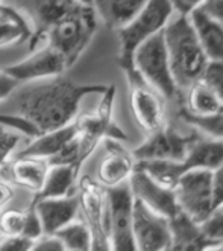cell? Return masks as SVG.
<instances>
[{"mask_svg": "<svg viewBox=\"0 0 223 251\" xmlns=\"http://www.w3.org/2000/svg\"><path fill=\"white\" fill-rule=\"evenodd\" d=\"M110 85L76 84L64 75L22 82L0 102V113L20 117L38 134L61 128L76 119L81 102L90 95H102Z\"/></svg>", "mask_w": 223, "mask_h": 251, "instance_id": "6da1fadb", "label": "cell"}, {"mask_svg": "<svg viewBox=\"0 0 223 251\" xmlns=\"http://www.w3.org/2000/svg\"><path fill=\"white\" fill-rule=\"evenodd\" d=\"M162 38H164L173 79L182 93L193 82L202 78V73L210 61L205 56L187 16L173 14L162 31Z\"/></svg>", "mask_w": 223, "mask_h": 251, "instance_id": "7a4b0ae2", "label": "cell"}, {"mask_svg": "<svg viewBox=\"0 0 223 251\" xmlns=\"http://www.w3.org/2000/svg\"><path fill=\"white\" fill-rule=\"evenodd\" d=\"M97 27L99 19L93 6L82 3L49 29L43 44H49L61 53L70 69L91 43Z\"/></svg>", "mask_w": 223, "mask_h": 251, "instance_id": "3957f363", "label": "cell"}, {"mask_svg": "<svg viewBox=\"0 0 223 251\" xmlns=\"http://www.w3.org/2000/svg\"><path fill=\"white\" fill-rule=\"evenodd\" d=\"M173 8L169 0H149L147 5L126 26L117 31L118 56L117 61L122 70L129 69L132 55L140 44L151 37L161 34L173 16Z\"/></svg>", "mask_w": 223, "mask_h": 251, "instance_id": "277c9868", "label": "cell"}, {"mask_svg": "<svg viewBox=\"0 0 223 251\" xmlns=\"http://www.w3.org/2000/svg\"><path fill=\"white\" fill-rule=\"evenodd\" d=\"M131 67L166 100H173L181 95L173 79L162 32L140 44L132 55Z\"/></svg>", "mask_w": 223, "mask_h": 251, "instance_id": "5b68a950", "label": "cell"}, {"mask_svg": "<svg viewBox=\"0 0 223 251\" xmlns=\"http://www.w3.org/2000/svg\"><path fill=\"white\" fill-rule=\"evenodd\" d=\"M115 88L110 85L105 93H102V100L94 113L76 116V140H78V155L81 166L91 157V154L100 146L102 140L111 137L117 140H125V132L118 128L112 119Z\"/></svg>", "mask_w": 223, "mask_h": 251, "instance_id": "8992f818", "label": "cell"}, {"mask_svg": "<svg viewBox=\"0 0 223 251\" xmlns=\"http://www.w3.org/2000/svg\"><path fill=\"white\" fill-rule=\"evenodd\" d=\"M3 5H8L19 12L27 23L31 29V38L27 40L29 52H31L41 46L44 35L53 25L82 5V2L79 0H3Z\"/></svg>", "mask_w": 223, "mask_h": 251, "instance_id": "52a82bcc", "label": "cell"}, {"mask_svg": "<svg viewBox=\"0 0 223 251\" xmlns=\"http://www.w3.org/2000/svg\"><path fill=\"white\" fill-rule=\"evenodd\" d=\"M78 200L82 221L91 234V251H111L108 236L107 189L90 175H84L78 184Z\"/></svg>", "mask_w": 223, "mask_h": 251, "instance_id": "ba28073f", "label": "cell"}, {"mask_svg": "<svg viewBox=\"0 0 223 251\" xmlns=\"http://www.w3.org/2000/svg\"><path fill=\"white\" fill-rule=\"evenodd\" d=\"M123 72L129 85L131 110L137 125L146 134H151V132L167 126V100L147 82H144L132 67L125 69Z\"/></svg>", "mask_w": 223, "mask_h": 251, "instance_id": "9c48e42d", "label": "cell"}, {"mask_svg": "<svg viewBox=\"0 0 223 251\" xmlns=\"http://www.w3.org/2000/svg\"><path fill=\"white\" fill-rule=\"evenodd\" d=\"M134 195L129 181L107 189L108 236L111 251H137L132 228Z\"/></svg>", "mask_w": 223, "mask_h": 251, "instance_id": "30bf717a", "label": "cell"}, {"mask_svg": "<svg viewBox=\"0 0 223 251\" xmlns=\"http://www.w3.org/2000/svg\"><path fill=\"white\" fill-rule=\"evenodd\" d=\"M173 190L179 209L198 224L214 210L211 171L193 169L184 172Z\"/></svg>", "mask_w": 223, "mask_h": 251, "instance_id": "8fae6325", "label": "cell"}, {"mask_svg": "<svg viewBox=\"0 0 223 251\" xmlns=\"http://www.w3.org/2000/svg\"><path fill=\"white\" fill-rule=\"evenodd\" d=\"M198 136L196 131L193 134H184L176 131L173 126L167 125L155 132L147 134L146 140L132 151L137 161H151V160H172L182 161L188 146Z\"/></svg>", "mask_w": 223, "mask_h": 251, "instance_id": "7c38bea8", "label": "cell"}, {"mask_svg": "<svg viewBox=\"0 0 223 251\" xmlns=\"http://www.w3.org/2000/svg\"><path fill=\"white\" fill-rule=\"evenodd\" d=\"M132 228L137 251H167L170 247L169 219L152 212L134 198Z\"/></svg>", "mask_w": 223, "mask_h": 251, "instance_id": "4fadbf2b", "label": "cell"}, {"mask_svg": "<svg viewBox=\"0 0 223 251\" xmlns=\"http://www.w3.org/2000/svg\"><path fill=\"white\" fill-rule=\"evenodd\" d=\"M100 146L103 148V154L97 163L96 181L105 189L128 183L137 168V160L132 151L126 150L120 140L111 137L103 139Z\"/></svg>", "mask_w": 223, "mask_h": 251, "instance_id": "5bb4252c", "label": "cell"}, {"mask_svg": "<svg viewBox=\"0 0 223 251\" xmlns=\"http://www.w3.org/2000/svg\"><path fill=\"white\" fill-rule=\"evenodd\" d=\"M5 70L20 82H27L64 75L68 70V66L64 56L58 50L49 44H41L29 52V55L22 61L6 66Z\"/></svg>", "mask_w": 223, "mask_h": 251, "instance_id": "9a60e30c", "label": "cell"}, {"mask_svg": "<svg viewBox=\"0 0 223 251\" xmlns=\"http://www.w3.org/2000/svg\"><path fill=\"white\" fill-rule=\"evenodd\" d=\"M129 187L134 198L141 201L152 212L167 219L181 210L175 197V190L159 184L138 166L131 175Z\"/></svg>", "mask_w": 223, "mask_h": 251, "instance_id": "2e32d148", "label": "cell"}, {"mask_svg": "<svg viewBox=\"0 0 223 251\" xmlns=\"http://www.w3.org/2000/svg\"><path fill=\"white\" fill-rule=\"evenodd\" d=\"M34 210L40 218L43 234L53 236L71 221L76 219L79 213L78 195H67L61 198H37Z\"/></svg>", "mask_w": 223, "mask_h": 251, "instance_id": "e0dca14e", "label": "cell"}, {"mask_svg": "<svg viewBox=\"0 0 223 251\" xmlns=\"http://www.w3.org/2000/svg\"><path fill=\"white\" fill-rule=\"evenodd\" d=\"M49 168L50 165L46 158L14 155L12 160L0 168L3 169V172L0 171V178L38 194L44 184V180H46Z\"/></svg>", "mask_w": 223, "mask_h": 251, "instance_id": "ac0fdd59", "label": "cell"}, {"mask_svg": "<svg viewBox=\"0 0 223 251\" xmlns=\"http://www.w3.org/2000/svg\"><path fill=\"white\" fill-rule=\"evenodd\" d=\"M188 19L208 61L223 63V22L203 8L191 12Z\"/></svg>", "mask_w": 223, "mask_h": 251, "instance_id": "d6986e66", "label": "cell"}, {"mask_svg": "<svg viewBox=\"0 0 223 251\" xmlns=\"http://www.w3.org/2000/svg\"><path fill=\"white\" fill-rule=\"evenodd\" d=\"M76 137V122H70L61 128H56L31 139L23 150L17 151L14 155L17 157H38L50 160L56 154L61 152L64 148Z\"/></svg>", "mask_w": 223, "mask_h": 251, "instance_id": "ffe728a7", "label": "cell"}, {"mask_svg": "<svg viewBox=\"0 0 223 251\" xmlns=\"http://www.w3.org/2000/svg\"><path fill=\"white\" fill-rule=\"evenodd\" d=\"M170 247L169 251H205L213 247L201 231V226L195 223L182 210L169 219Z\"/></svg>", "mask_w": 223, "mask_h": 251, "instance_id": "44dd1931", "label": "cell"}, {"mask_svg": "<svg viewBox=\"0 0 223 251\" xmlns=\"http://www.w3.org/2000/svg\"><path fill=\"white\" fill-rule=\"evenodd\" d=\"M147 2L149 0H91V6L99 22L117 32L135 17Z\"/></svg>", "mask_w": 223, "mask_h": 251, "instance_id": "7402d4cb", "label": "cell"}, {"mask_svg": "<svg viewBox=\"0 0 223 251\" xmlns=\"http://www.w3.org/2000/svg\"><path fill=\"white\" fill-rule=\"evenodd\" d=\"M223 163V140L203 137L198 132L195 140L188 146V151L181 161L184 172L193 169L214 171Z\"/></svg>", "mask_w": 223, "mask_h": 251, "instance_id": "603a6c76", "label": "cell"}, {"mask_svg": "<svg viewBox=\"0 0 223 251\" xmlns=\"http://www.w3.org/2000/svg\"><path fill=\"white\" fill-rule=\"evenodd\" d=\"M79 172L71 165H50L37 198H61L76 189Z\"/></svg>", "mask_w": 223, "mask_h": 251, "instance_id": "cb8c5ba5", "label": "cell"}, {"mask_svg": "<svg viewBox=\"0 0 223 251\" xmlns=\"http://www.w3.org/2000/svg\"><path fill=\"white\" fill-rule=\"evenodd\" d=\"M184 93H185V104L182 110L190 114L195 116L210 114L223 105L222 99L216 95V92L202 79L193 82Z\"/></svg>", "mask_w": 223, "mask_h": 251, "instance_id": "d4e9b609", "label": "cell"}, {"mask_svg": "<svg viewBox=\"0 0 223 251\" xmlns=\"http://www.w3.org/2000/svg\"><path fill=\"white\" fill-rule=\"evenodd\" d=\"M31 38V29L19 12L8 5H0V49L26 43Z\"/></svg>", "mask_w": 223, "mask_h": 251, "instance_id": "484cf974", "label": "cell"}, {"mask_svg": "<svg viewBox=\"0 0 223 251\" xmlns=\"http://www.w3.org/2000/svg\"><path fill=\"white\" fill-rule=\"evenodd\" d=\"M179 116L193 131L199 132L201 136L214 140H223V105L210 114L195 116L181 110Z\"/></svg>", "mask_w": 223, "mask_h": 251, "instance_id": "4316f807", "label": "cell"}, {"mask_svg": "<svg viewBox=\"0 0 223 251\" xmlns=\"http://www.w3.org/2000/svg\"><path fill=\"white\" fill-rule=\"evenodd\" d=\"M137 166L141 168L144 172H147L155 181L169 189H175L179 176L184 174L181 161H172V160L137 161Z\"/></svg>", "mask_w": 223, "mask_h": 251, "instance_id": "83f0119b", "label": "cell"}, {"mask_svg": "<svg viewBox=\"0 0 223 251\" xmlns=\"http://www.w3.org/2000/svg\"><path fill=\"white\" fill-rule=\"evenodd\" d=\"M53 236L61 241L66 251H91V234L84 221L74 219Z\"/></svg>", "mask_w": 223, "mask_h": 251, "instance_id": "f1b7e54d", "label": "cell"}, {"mask_svg": "<svg viewBox=\"0 0 223 251\" xmlns=\"http://www.w3.org/2000/svg\"><path fill=\"white\" fill-rule=\"evenodd\" d=\"M23 137L26 136L22 131L0 124V168L5 166L17 152V148Z\"/></svg>", "mask_w": 223, "mask_h": 251, "instance_id": "f546056e", "label": "cell"}, {"mask_svg": "<svg viewBox=\"0 0 223 251\" xmlns=\"http://www.w3.org/2000/svg\"><path fill=\"white\" fill-rule=\"evenodd\" d=\"M199 226L202 234L213 245L223 244V207L214 209Z\"/></svg>", "mask_w": 223, "mask_h": 251, "instance_id": "4dcf8cb0", "label": "cell"}, {"mask_svg": "<svg viewBox=\"0 0 223 251\" xmlns=\"http://www.w3.org/2000/svg\"><path fill=\"white\" fill-rule=\"evenodd\" d=\"M26 221V212L6 210L0 213V231L3 236H22Z\"/></svg>", "mask_w": 223, "mask_h": 251, "instance_id": "1f68e13d", "label": "cell"}, {"mask_svg": "<svg viewBox=\"0 0 223 251\" xmlns=\"http://www.w3.org/2000/svg\"><path fill=\"white\" fill-rule=\"evenodd\" d=\"M201 79L210 85L223 102V63L210 61L206 64Z\"/></svg>", "mask_w": 223, "mask_h": 251, "instance_id": "d6a6232c", "label": "cell"}, {"mask_svg": "<svg viewBox=\"0 0 223 251\" xmlns=\"http://www.w3.org/2000/svg\"><path fill=\"white\" fill-rule=\"evenodd\" d=\"M24 238L37 241L38 238L43 236V227L40 223V218L35 213L34 207H31L29 210H26V221H24V228H23V234Z\"/></svg>", "mask_w": 223, "mask_h": 251, "instance_id": "836d02e7", "label": "cell"}, {"mask_svg": "<svg viewBox=\"0 0 223 251\" xmlns=\"http://www.w3.org/2000/svg\"><path fill=\"white\" fill-rule=\"evenodd\" d=\"M34 241L24 236H3L0 239V251H29Z\"/></svg>", "mask_w": 223, "mask_h": 251, "instance_id": "e575fe53", "label": "cell"}, {"mask_svg": "<svg viewBox=\"0 0 223 251\" xmlns=\"http://www.w3.org/2000/svg\"><path fill=\"white\" fill-rule=\"evenodd\" d=\"M0 124L8 125V126H12V128H16V129L22 131L23 134H24L26 137H29V139H32V137L38 136L37 129H35L32 125H29L26 121L20 119V117H14V116H9V114L0 113Z\"/></svg>", "mask_w": 223, "mask_h": 251, "instance_id": "d590c367", "label": "cell"}, {"mask_svg": "<svg viewBox=\"0 0 223 251\" xmlns=\"http://www.w3.org/2000/svg\"><path fill=\"white\" fill-rule=\"evenodd\" d=\"M211 186H213V205L214 209L223 204V163L211 171Z\"/></svg>", "mask_w": 223, "mask_h": 251, "instance_id": "8d00e7d4", "label": "cell"}, {"mask_svg": "<svg viewBox=\"0 0 223 251\" xmlns=\"http://www.w3.org/2000/svg\"><path fill=\"white\" fill-rule=\"evenodd\" d=\"M20 84L22 82L12 75H9L5 69H0V102L8 99Z\"/></svg>", "mask_w": 223, "mask_h": 251, "instance_id": "74e56055", "label": "cell"}, {"mask_svg": "<svg viewBox=\"0 0 223 251\" xmlns=\"http://www.w3.org/2000/svg\"><path fill=\"white\" fill-rule=\"evenodd\" d=\"M29 251H66V248L63 247L61 241L55 238V236L44 234L37 241H34Z\"/></svg>", "mask_w": 223, "mask_h": 251, "instance_id": "f35d334b", "label": "cell"}, {"mask_svg": "<svg viewBox=\"0 0 223 251\" xmlns=\"http://www.w3.org/2000/svg\"><path fill=\"white\" fill-rule=\"evenodd\" d=\"M169 3L172 5L175 14L188 17L191 12H195L196 9H201L203 6L205 0H169Z\"/></svg>", "mask_w": 223, "mask_h": 251, "instance_id": "ab89813d", "label": "cell"}, {"mask_svg": "<svg viewBox=\"0 0 223 251\" xmlns=\"http://www.w3.org/2000/svg\"><path fill=\"white\" fill-rule=\"evenodd\" d=\"M12 198H14L12 184L3 178H0V209H3Z\"/></svg>", "mask_w": 223, "mask_h": 251, "instance_id": "60d3db41", "label": "cell"}, {"mask_svg": "<svg viewBox=\"0 0 223 251\" xmlns=\"http://www.w3.org/2000/svg\"><path fill=\"white\" fill-rule=\"evenodd\" d=\"M202 8L210 12L211 16L217 17L220 22H223V0H205Z\"/></svg>", "mask_w": 223, "mask_h": 251, "instance_id": "b9f144b4", "label": "cell"}, {"mask_svg": "<svg viewBox=\"0 0 223 251\" xmlns=\"http://www.w3.org/2000/svg\"><path fill=\"white\" fill-rule=\"evenodd\" d=\"M205 251H223V244H219V245H213L210 248H206Z\"/></svg>", "mask_w": 223, "mask_h": 251, "instance_id": "7bdbcfd3", "label": "cell"}, {"mask_svg": "<svg viewBox=\"0 0 223 251\" xmlns=\"http://www.w3.org/2000/svg\"><path fill=\"white\" fill-rule=\"evenodd\" d=\"M82 3H87V5H91V0H79Z\"/></svg>", "mask_w": 223, "mask_h": 251, "instance_id": "ee69618b", "label": "cell"}, {"mask_svg": "<svg viewBox=\"0 0 223 251\" xmlns=\"http://www.w3.org/2000/svg\"><path fill=\"white\" fill-rule=\"evenodd\" d=\"M3 3V0H0V5H2Z\"/></svg>", "mask_w": 223, "mask_h": 251, "instance_id": "f6af8a7d", "label": "cell"}, {"mask_svg": "<svg viewBox=\"0 0 223 251\" xmlns=\"http://www.w3.org/2000/svg\"><path fill=\"white\" fill-rule=\"evenodd\" d=\"M220 207H223V204H222V205H220Z\"/></svg>", "mask_w": 223, "mask_h": 251, "instance_id": "bcb514c9", "label": "cell"}, {"mask_svg": "<svg viewBox=\"0 0 223 251\" xmlns=\"http://www.w3.org/2000/svg\"><path fill=\"white\" fill-rule=\"evenodd\" d=\"M167 251H169V250H167Z\"/></svg>", "mask_w": 223, "mask_h": 251, "instance_id": "7dc6e473", "label": "cell"}]
</instances>
